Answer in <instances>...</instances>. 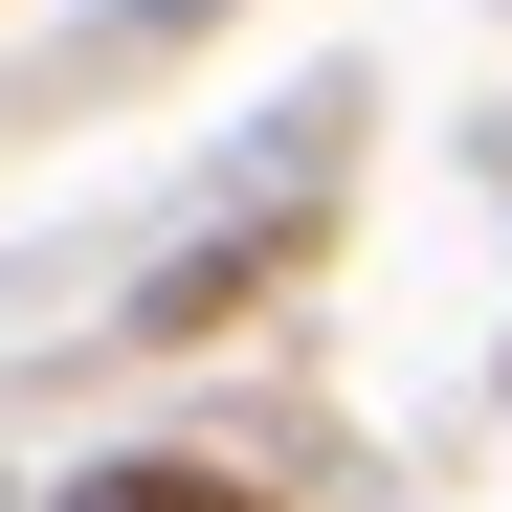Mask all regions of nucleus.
<instances>
[{
  "mask_svg": "<svg viewBox=\"0 0 512 512\" xmlns=\"http://www.w3.org/2000/svg\"><path fill=\"white\" fill-rule=\"evenodd\" d=\"M45 512H268V490H245V468H201V446H134V468L45 490Z\"/></svg>",
  "mask_w": 512,
  "mask_h": 512,
  "instance_id": "nucleus-1",
  "label": "nucleus"
},
{
  "mask_svg": "<svg viewBox=\"0 0 512 512\" xmlns=\"http://www.w3.org/2000/svg\"><path fill=\"white\" fill-rule=\"evenodd\" d=\"M201 23H223V0H112L90 45H112V67H156V45H201Z\"/></svg>",
  "mask_w": 512,
  "mask_h": 512,
  "instance_id": "nucleus-2",
  "label": "nucleus"
}]
</instances>
